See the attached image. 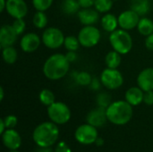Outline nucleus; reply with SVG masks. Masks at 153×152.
<instances>
[{"mask_svg":"<svg viewBox=\"0 0 153 152\" xmlns=\"http://www.w3.org/2000/svg\"><path fill=\"white\" fill-rule=\"evenodd\" d=\"M98 137L97 128L88 123L77 127L74 133L75 140L83 145H91L95 143Z\"/></svg>","mask_w":153,"mask_h":152,"instance_id":"obj_9","label":"nucleus"},{"mask_svg":"<svg viewBox=\"0 0 153 152\" xmlns=\"http://www.w3.org/2000/svg\"><path fill=\"white\" fill-rule=\"evenodd\" d=\"M2 57L5 64L13 65L17 61V58H18L17 50L13 47V46L3 47L2 48Z\"/></svg>","mask_w":153,"mask_h":152,"instance_id":"obj_24","label":"nucleus"},{"mask_svg":"<svg viewBox=\"0 0 153 152\" xmlns=\"http://www.w3.org/2000/svg\"><path fill=\"white\" fill-rule=\"evenodd\" d=\"M119 27L126 30H132L137 28L141 16L132 9L126 10L118 15Z\"/></svg>","mask_w":153,"mask_h":152,"instance_id":"obj_10","label":"nucleus"},{"mask_svg":"<svg viewBox=\"0 0 153 152\" xmlns=\"http://www.w3.org/2000/svg\"><path fill=\"white\" fill-rule=\"evenodd\" d=\"M109 43L113 50L119 54L126 55L133 48V39L128 30L123 29H117L109 35Z\"/></svg>","mask_w":153,"mask_h":152,"instance_id":"obj_4","label":"nucleus"},{"mask_svg":"<svg viewBox=\"0 0 153 152\" xmlns=\"http://www.w3.org/2000/svg\"><path fill=\"white\" fill-rule=\"evenodd\" d=\"M41 39L38 34L34 32H29L24 34L20 41V47L24 53H33L40 46Z\"/></svg>","mask_w":153,"mask_h":152,"instance_id":"obj_13","label":"nucleus"},{"mask_svg":"<svg viewBox=\"0 0 153 152\" xmlns=\"http://www.w3.org/2000/svg\"><path fill=\"white\" fill-rule=\"evenodd\" d=\"M100 82L108 90H117L124 83V77L118 69L108 68L104 69L100 74Z\"/></svg>","mask_w":153,"mask_h":152,"instance_id":"obj_8","label":"nucleus"},{"mask_svg":"<svg viewBox=\"0 0 153 152\" xmlns=\"http://www.w3.org/2000/svg\"><path fill=\"white\" fill-rule=\"evenodd\" d=\"M92 76L86 71H81L75 73L74 75V81L75 82L80 86H89L92 81Z\"/></svg>","mask_w":153,"mask_h":152,"instance_id":"obj_27","label":"nucleus"},{"mask_svg":"<svg viewBox=\"0 0 153 152\" xmlns=\"http://www.w3.org/2000/svg\"><path fill=\"white\" fill-rule=\"evenodd\" d=\"M81 8H91L94 6L95 0H78Z\"/></svg>","mask_w":153,"mask_h":152,"instance_id":"obj_37","label":"nucleus"},{"mask_svg":"<svg viewBox=\"0 0 153 152\" xmlns=\"http://www.w3.org/2000/svg\"><path fill=\"white\" fill-rule=\"evenodd\" d=\"M48 19L45 12L37 11L32 17V23L37 29H44L48 24Z\"/></svg>","mask_w":153,"mask_h":152,"instance_id":"obj_26","label":"nucleus"},{"mask_svg":"<svg viewBox=\"0 0 153 152\" xmlns=\"http://www.w3.org/2000/svg\"><path fill=\"white\" fill-rule=\"evenodd\" d=\"M133 106L126 100H117L107 108L108 120L116 125H124L133 117Z\"/></svg>","mask_w":153,"mask_h":152,"instance_id":"obj_3","label":"nucleus"},{"mask_svg":"<svg viewBox=\"0 0 153 152\" xmlns=\"http://www.w3.org/2000/svg\"><path fill=\"white\" fill-rule=\"evenodd\" d=\"M70 62L65 55L56 53L47 58L43 65V74L50 81H57L64 78L69 72Z\"/></svg>","mask_w":153,"mask_h":152,"instance_id":"obj_1","label":"nucleus"},{"mask_svg":"<svg viewBox=\"0 0 153 152\" xmlns=\"http://www.w3.org/2000/svg\"><path fill=\"white\" fill-rule=\"evenodd\" d=\"M114 2H116V1H119V0H113Z\"/></svg>","mask_w":153,"mask_h":152,"instance_id":"obj_46","label":"nucleus"},{"mask_svg":"<svg viewBox=\"0 0 153 152\" xmlns=\"http://www.w3.org/2000/svg\"><path fill=\"white\" fill-rule=\"evenodd\" d=\"M4 119V125H5V127L6 129H13L16 125H17V123H18V119L15 116L13 115H9V116H6Z\"/></svg>","mask_w":153,"mask_h":152,"instance_id":"obj_33","label":"nucleus"},{"mask_svg":"<svg viewBox=\"0 0 153 152\" xmlns=\"http://www.w3.org/2000/svg\"><path fill=\"white\" fill-rule=\"evenodd\" d=\"M59 137V128L56 124L43 122L33 131L32 139L34 142L41 148H50L56 143Z\"/></svg>","mask_w":153,"mask_h":152,"instance_id":"obj_2","label":"nucleus"},{"mask_svg":"<svg viewBox=\"0 0 153 152\" xmlns=\"http://www.w3.org/2000/svg\"><path fill=\"white\" fill-rule=\"evenodd\" d=\"M81 6L78 0H63L61 4V10L67 15L78 13Z\"/></svg>","mask_w":153,"mask_h":152,"instance_id":"obj_23","label":"nucleus"},{"mask_svg":"<svg viewBox=\"0 0 153 152\" xmlns=\"http://www.w3.org/2000/svg\"><path fill=\"white\" fill-rule=\"evenodd\" d=\"M2 142L10 151H18L22 145V137L14 129H6L2 133Z\"/></svg>","mask_w":153,"mask_h":152,"instance_id":"obj_14","label":"nucleus"},{"mask_svg":"<svg viewBox=\"0 0 153 152\" xmlns=\"http://www.w3.org/2000/svg\"><path fill=\"white\" fill-rule=\"evenodd\" d=\"M96 103L98 107L107 108L111 103H112V99L111 96L108 92H100L97 95L96 98Z\"/></svg>","mask_w":153,"mask_h":152,"instance_id":"obj_30","label":"nucleus"},{"mask_svg":"<svg viewBox=\"0 0 153 152\" xmlns=\"http://www.w3.org/2000/svg\"><path fill=\"white\" fill-rule=\"evenodd\" d=\"M54 152H72V151H71L69 145L65 142H59L56 144Z\"/></svg>","mask_w":153,"mask_h":152,"instance_id":"obj_34","label":"nucleus"},{"mask_svg":"<svg viewBox=\"0 0 153 152\" xmlns=\"http://www.w3.org/2000/svg\"><path fill=\"white\" fill-rule=\"evenodd\" d=\"M8 152H19L18 151H8Z\"/></svg>","mask_w":153,"mask_h":152,"instance_id":"obj_45","label":"nucleus"},{"mask_svg":"<svg viewBox=\"0 0 153 152\" xmlns=\"http://www.w3.org/2000/svg\"><path fill=\"white\" fill-rule=\"evenodd\" d=\"M80 22L83 26L95 25L100 20V13L94 8H81L77 13Z\"/></svg>","mask_w":153,"mask_h":152,"instance_id":"obj_16","label":"nucleus"},{"mask_svg":"<svg viewBox=\"0 0 153 152\" xmlns=\"http://www.w3.org/2000/svg\"><path fill=\"white\" fill-rule=\"evenodd\" d=\"M145 47L148 50L153 51V33L147 36L145 39Z\"/></svg>","mask_w":153,"mask_h":152,"instance_id":"obj_38","label":"nucleus"},{"mask_svg":"<svg viewBox=\"0 0 153 152\" xmlns=\"http://www.w3.org/2000/svg\"><path fill=\"white\" fill-rule=\"evenodd\" d=\"M18 39V34L13 28L12 24H4L0 29V46L1 47H6L13 46Z\"/></svg>","mask_w":153,"mask_h":152,"instance_id":"obj_15","label":"nucleus"},{"mask_svg":"<svg viewBox=\"0 0 153 152\" xmlns=\"http://www.w3.org/2000/svg\"><path fill=\"white\" fill-rule=\"evenodd\" d=\"M6 8V0H0V12H4Z\"/></svg>","mask_w":153,"mask_h":152,"instance_id":"obj_41","label":"nucleus"},{"mask_svg":"<svg viewBox=\"0 0 153 152\" xmlns=\"http://www.w3.org/2000/svg\"><path fill=\"white\" fill-rule=\"evenodd\" d=\"M65 39L63 31L56 27L47 28L41 36L42 43L49 49H57L64 46Z\"/></svg>","mask_w":153,"mask_h":152,"instance_id":"obj_7","label":"nucleus"},{"mask_svg":"<svg viewBox=\"0 0 153 152\" xmlns=\"http://www.w3.org/2000/svg\"><path fill=\"white\" fill-rule=\"evenodd\" d=\"M48 116L53 123L56 125H65L71 119V110L69 107L62 102L56 101L48 107Z\"/></svg>","mask_w":153,"mask_h":152,"instance_id":"obj_5","label":"nucleus"},{"mask_svg":"<svg viewBox=\"0 0 153 152\" xmlns=\"http://www.w3.org/2000/svg\"><path fill=\"white\" fill-rule=\"evenodd\" d=\"M139 33L144 37H147L153 33V21L148 17H142L137 25Z\"/></svg>","mask_w":153,"mask_h":152,"instance_id":"obj_21","label":"nucleus"},{"mask_svg":"<svg viewBox=\"0 0 153 152\" xmlns=\"http://www.w3.org/2000/svg\"><path fill=\"white\" fill-rule=\"evenodd\" d=\"M35 152H54L50 148H41L39 147V149H38Z\"/></svg>","mask_w":153,"mask_h":152,"instance_id":"obj_42","label":"nucleus"},{"mask_svg":"<svg viewBox=\"0 0 153 152\" xmlns=\"http://www.w3.org/2000/svg\"><path fill=\"white\" fill-rule=\"evenodd\" d=\"M39 99L40 103L46 107H48L52 105L54 102H56V97L52 90L48 89H43L40 90L39 94Z\"/></svg>","mask_w":153,"mask_h":152,"instance_id":"obj_25","label":"nucleus"},{"mask_svg":"<svg viewBox=\"0 0 153 152\" xmlns=\"http://www.w3.org/2000/svg\"><path fill=\"white\" fill-rule=\"evenodd\" d=\"M130 9L136 12L140 16H144L151 11V2L150 0H132Z\"/></svg>","mask_w":153,"mask_h":152,"instance_id":"obj_20","label":"nucleus"},{"mask_svg":"<svg viewBox=\"0 0 153 152\" xmlns=\"http://www.w3.org/2000/svg\"><path fill=\"white\" fill-rule=\"evenodd\" d=\"M121 56H122L121 54H119L118 52H117L115 50L109 51L105 56V64H106L107 67L117 69L122 63Z\"/></svg>","mask_w":153,"mask_h":152,"instance_id":"obj_22","label":"nucleus"},{"mask_svg":"<svg viewBox=\"0 0 153 152\" xmlns=\"http://www.w3.org/2000/svg\"><path fill=\"white\" fill-rule=\"evenodd\" d=\"M100 24H101L102 29L105 31L111 33V32H113L114 30H116L117 29V26H119L118 18L113 13H107L101 17Z\"/></svg>","mask_w":153,"mask_h":152,"instance_id":"obj_19","label":"nucleus"},{"mask_svg":"<svg viewBox=\"0 0 153 152\" xmlns=\"http://www.w3.org/2000/svg\"><path fill=\"white\" fill-rule=\"evenodd\" d=\"M6 130V127H5V125H4V119L1 118L0 119V133L1 134L4 133V132Z\"/></svg>","mask_w":153,"mask_h":152,"instance_id":"obj_40","label":"nucleus"},{"mask_svg":"<svg viewBox=\"0 0 153 152\" xmlns=\"http://www.w3.org/2000/svg\"><path fill=\"white\" fill-rule=\"evenodd\" d=\"M143 102H144L147 106H152L153 105V90L145 91V92H144Z\"/></svg>","mask_w":153,"mask_h":152,"instance_id":"obj_36","label":"nucleus"},{"mask_svg":"<svg viewBox=\"0 0 153 152\" xmlns=\"http://www.w3.org/2000/svg\"><path fill=\"white\" fill-rule=\"evenodd\" d=\"M77 37L82 47L91 48L99 44L101 34L97 27H95L94 25H88L83 26L80 30Z\"/></svg>","mask_w":153,"mask_h":152,"instance_id":"obj_6","label":"nucleus"},{"mask_svg":"<svg viewBox=\"0 0 153 152\" xmlns=\"http://www.w3.org/2000/svg\"><path fill=\"white\" fill-rule=\"evenodd\" d=\"M4 88L3 87H0V100L3 101L4 99Z\"/></svg>","mask_w":153,"mask_h":152,"instance_id":"obj_44","label":"nucleus"},{"mask_svg":"<svg viewBox=\"0 0 153 152\" xmlns=\"http://www.w3.org/2000/svg\"><path fill=\"white\" fill-rule=\"evenodd\" d=\"M108 120L107 116V108L97 107L94 109H91L86 116V122L96 128L102 127L106 125Z\"/></svg>","mask_w":153,"mask_h":152,"instance_id":"obj_12","label":"nucleus"},{"mask_svg":"<svg viewBox=\"0 0 153 152\" xmlns=\"http://www.w3.org/2000/svg\"><path fill=\"white\" fill-rule=\"evenodd\" d=\"M137 86L144 92L153 90V68L148 67L141 71L137 76Z\"/></svg>","mask_w":153,"mask_h":152,"instance_id":"obj_17","label":"nucleus"},{"mask_svg":"<svg viewBox=\"0 0 153 152\" xmlns=\"http://www.w3.org/2000/svg\"><path fill=\"white\" fill-rule=\"evenodd\" d=\"M64 46H65V48L67 51H77L79 49L81 44H80L78 37L69 35V36L65 37Z\"/></svg>","mask_w":153,"mask_h":152,"instance_id":"obj_29","label":"nucleus"},{"mask_svg":"<svg viewBox=\"0 0 153 152\" xmlns=\"http://www.w3.org/2000/svg\"><path fill=\"white\" fill-rule=\"evenodd\" d=\"M102 85L101 82H100V78H97V77H93L92 81L91 82V84L89 85L90 89L91 90H99L100 89V86Z\"/></svg>","mask_w":153,"mask_h":152,"instance_id":"obj_35","label":"nucleus"},{"mask_svg":"<svg viewBox=\"0 0 153 152\" xmlns=\"http://www.w3.org/2000/svg\"><path fill=\"white\" fill-rule=\"evenodd\" d=\"M114 1L113 0H95L94 8L100 13H107L113 7Z\"/></svg>","mask_w":153,"mask_h":152,"instance_id":"obj_28","label":"nucleus"},{"mask_svg":"<svg viewBox=\"0 0 153 152\" xmlns=\"http://www.w3.org/2000/svg\"><path fill=\"white\" fill-rule=\"evenodd\" d=\"M103 143H104V141H103V139L102 138H99L98 137V139L96 140V142H95V144L96 145H98V146H101V145H103Z\"/></svg>","mask_w":153,"mask_h":152,"instance_id":"obj_43","label":"nucleus"},{"mask_svg":"<svg viewBox=\"0 0 153 152\" xmlns=\"http://www.w3.org/2000/svg\"><path fill=\"white\" fill-rule=\"evenodd\" d=\"M65 56L67 58V60L70 62V63H74L77 60V54H76V51H68L66 54H65Z\"/></svg>","mask_w":153,"mask_h":152,"instance_id":"obj_39","label":"nucleus"},{"mask_svg":"<svg viewBox=\"0 0 153 152\" xmlns=\"http://www.w3.org/2000/svg\"><path fill=\"white\" fill-rule=\"evenodd\" d=\"M143 97H144V91L139 86L129 88L125 94L126 100L133 107L139 106L141 103H143Z\"/></svg>","mask_w":153,"mask_h":152,"instance_id":"obj_18","label":"nucleus"},{"mask_svg":"<svg viewBox=\"0 0 153 152\" xmlns=\"http://www.w3.org/2000/svg\"><path fill=\"white\" fill-rule=\"evenodd\" d=\"M32 5L37 11H41V12H46L48 10L54 0H32Z\"/></svg>","mask_w":153,"mask_h":152,"instance_id":"obj_31","label":"nucleus"},{"mask_svg":"<svg viewBox=\"0 0 153 152\" xmlns=\"http://www.w3.org/2000/svg\"><path fill=\"white\" fill-rule=\"evenodd\" d=\"M12 26L14 29V30L16 31V33L18 34V36H20L24 32V30L26 29V22L23 20V18L14 19V21L12 23Z\"/></svg>","mask_w":153,"mask_h":152,"instance_id":"obj_32","label":"nucleus"},{"mask_svg":"<svg viewBox=\"0 0 153 152\" xmlns=\"http://www.w3.org/2000/svg\"><path fill=\"white\" fill-rule=\"evenodd\" d=\"M5 11L13 19H22L28 13V5L24 0H6Z\"/></svg>","mask_w":153,"mask_h":152,"instance_id":"obj_11","label":"nucleus"}]
</instances>
